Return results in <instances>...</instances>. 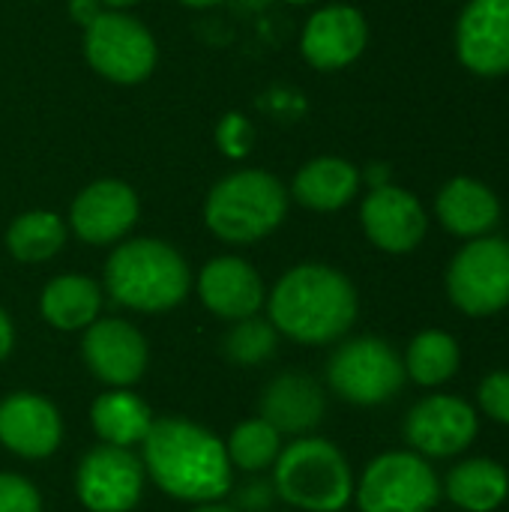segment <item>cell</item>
<instances>
[{"instance_id":"cell-1","label":"cell","mask_w":509,"mask_h":512,"mask_svg":"<svg viewBox=\"0 0 509 512\" xmlns=\"http://www.w3.org/2000/svg\"><path fill=\"white\" fill-rule=\"evenodd\" d=\"M147 477L168 495L186 504L222 501L234 486V468L225 444L204 426L183 417L153 420L141 441Z\"/></svg>"},{"instance_id":"cell-2","label":"cell","mask_w":509,"mask_h":512,"mask_svg":"<svg viewBox=\"0 0 509 512\" xmlns=\"http://www.w3.org/2000/svg\"><path fill=\"white\" fill-rule=\"evenodd\" d=\"M357 321L351 279L324 264L288 270L270 294V324L300 345H330Z\"/></svg>"},{"instance_id":"cell-3","label":"cell","mask_w":509,"mask_h":512,"mask_svg":"<svg viewBox=\"0 0 509 512\" xmlns=\"http://www.w3.org/2000/svg\"><path fill=\"white\" fill-rule=\"evenodd\" d=\"M189 267L177 249L162 240H129L105 264L108 294L135 312H165L186 300Z\"/></svg>"},{"instance_id":"cell-4","label":"cell","mask_w":509,"mask_h":512,"mask_svg":"<svg viewBox=\"0 0 509 512\" xmlns=\"http://www.w3.org/2000/svg\"><path fill=\"white\" fill-rule=\"evenodd\" d=\"M273 489L294 510L339 512L354 498V474L336 444L303 435L282 447L273 465Z\"/></svg>"},{"instance_id":"cell-5","label":"cell","mask_w":509,"mask_h":512,"mask_svg":"<svg viewBox=\"0 0 509 512\" xmlns=\"http://www.w3.org/2000/svg\"><path fill=\"white\" fill-rule=\"evenodd\" d=\"M288 192L267 171H237L219 180L204 207L207 228L225 243H255L285 219Z\"/></svg>"},{"instance_id":"cell-6","label":"cell","mask_w":509,"mask_h":512,"mask_svg":"<svg viewBox=\"0 0 509 512\" xmlns=\"http://www.w3.org/2000/svg\"><path fill=\"white\" fill-rule=\"evenodd\" d=\"M354 498L360 512H432L441 501V480L420 453L393 450L366 465Z\"/></svg>"},{"instance_id":"cell-7","label":"cell","mask_w":509,"mask_h":512,"mask_svg":"<svg viewBox=\"0 0 509 512\" xmlns=\"http://www.w3.org/2000/svg\"><path fill=\"white\" fill-rule=\"evenodd\" d=\"M405 363L375 336H360L336 348L327 363V384L330 390L360 408H375L390 402L405 384Z\"/></svg>"},{"instance_id":"cell-8","label":"cell","mask_w":509,"mask_h":512,"mask_svg":"<svg viewBox=\"0 0 509 512\" xmlns=\"http://www.w3.org/2000/svg\"><path fill=\"white\" fill-rule=\"evenodd\" d=\"M453 306L471 318H489L509 306V240L474 237L447 270Z\"/></svg>"},{"instance_id":"cell-9","label":"cell","mask_w":509,"mask_h":512,"mask_svg":"<svg viewBox=\"0 0 509 512\" xmlns=\"http://www.w3.org/2000/svg\"><path fill=\"white\" fill-rule=\"evenodd\" d=\"M84 54L90 66L117 84L144 81L156 63V42L144 24L123 12H99L87 24Z\"/></svg>"},{"instance_id":"cell-10","label":"cell","mask_w":509,"mask_h":512,"mask_svg":"<svg viewBox=\"0 0 509 512\" xmlns=\"http://www.w3.org/2000/svg\"><path fill=\"white\" fill-rule=\"evenodd\" d=\"M144 480V462L132 450L99 444L81 459L75 471V492L84 510L129 512L141 501Z\"/></svg>"},{"instance_id":"cell-11","label":"cell","mask_w":509,"mask_h":512,"mask_svg":"<svg viewBox=\"0 0 509 512\" xmlns=\"http://www.w3.org/2000/svg\"><path fill=\"white\" fill-rule=\"evenodd\" d=\"M402 432L408 447L423 459H453L474 444L480 420L462 396L435 393L408 411Z\"/></svg>"},{"instance_id":"cell-12","label":"cell","mask_w":509,"mask_h":512,"mask_svg":"<svg viewBox=\"0 0 509 512\" xmlns=\"http://www.w3.org/2000/svg\"><path fill=\"white\" fill-rule=\"evenodd\" d=\"M81 354L93 378L108 387H132L147 369L144 336L120 318H96L81 339Z\"/></svg>"},{"instance_id":"cell-13","label":"cell","mask_w":509,"mask_h":512,"mask_svg":"<svg viewBox=\"0 0 509 512\" xmlns=\"http://www.w3.org/2000/svg\"><path fill=\"white\" fill-rule=\"evenodd\" d=\"M465 69L495 78L509 72V0H471L456 27Z\"/></svg>"},{"instance_id":"cell-14","label":"cell","mask_w":509,"mask_h":512,"mask_svg":"<svg viewBox=\"0 0 509 512\" xmlns=\"http://www.w3.org/2000/svg\"><path fill=\"white\" fill-rule=\"evenodd\" d=\"M360 219H363L366 237L378 249L393 252V255L417 249L420 240L426 237V228H429L423 204L411 192L390 186V183L375 186L369 192V198L363 201Z\"/></svg>"},{"instance_id":"cell-15","label":"cell","mask_w":509,"mask_h":512,"mask_svg":"<svg viewBox=\"0 0 509 512\" xmlns=\"http://www.w3.org/2000/svg\"><path fill=\"white\" fill-rule=\"evenodd\" d=\"M63 441L57 408L36 393H12L0 402V444L21 459H45Z\"/></svg>"},{"instance_id":"cell-16","label":"cell","mask_w":509,"mask_h":512,"mask_svg":"<svg viewBox=\"0 0 509 512\" xmlns=\"http://www.w3.org/2000/svg\"><path fill=\"white\" fill-rule=\"evenodd\" d=\"M138 219V198L120 180L90 183L72 201V228L84 243L102 246L120 240Z\"/></svg>"},{"instance_id":"cell-17","label":"cell","mask_w":509,"mask_h":512,"mask_svg":"<svg viewBox=\"0 0 509 512\" xmlns=\"http://www.w3.org/2000/svg\"><path fill=\"white\" fill-rule=\"evenodd\" d=\"M369 39L366 18L354 6L318 9L303 30V57L315 69H342L354 63Z\"/></svg>"},{"instance_id":"cell-18","label":"cell","mask_w":509,"mask_h":512,"mask_svg":"<svg viewBox=\"0 0 509 512\" xmlns=\"http://www.w3.org/2000/svg\"><path fill=\"white\" fill-rule=\"evenodd\" d=\"M261 420H267L279 435H309L327 411L324 390L315 378L303 372H282L261 393Z\"/></svg>"},{"instance_id":"cell-19","label":"cell","mask_w":509,"mask_h":512,"mask_svg":"<svg viewBox=\"0 0 509 512\" xmlns=\"http://www.w3.org/2000/svg\"><path fill=\"white\" fill-rule=\"evenodd\" d=\"M198 294L225 321L252 318L264 306V282L243 258H213L198 276Z\"/></svg>"},{"instance_id":"cell-20","label":"cell","mask_w":509,"mask_h":512,"mask_svg":"<svg viewBox=\"0 0 509 512\" xmlns=\"http://www.w3.org/2000/svg\"><path fill=\"white\" fill-rule=\"evenodd\" d=\"M438 219L447 231H453L456 237H483L489 234L498 219H501V204L495 198V192L471 177H456L450 180L441 195H438Z\"/></svg>"},{"instance_id":"cell-21","label":"cell","mask_w":509,"mask_h":512,"mask_svg":"<svg viewBox=\"0 0 509 512\" xmlns=\"http://www.w3.org/2000/svg\"><path fill=\"white\" fill-rule=\"evenodd\" d=\"M441 495L462 512H495L509 498L507 468L495 459L477 456L465 459L450 468L447 480L441 483Z\"/></svg>"},{"instance_id":"cell-22","label":"cell","mask_w":509,"mask_h":512,"mask_svg":"<svg viewBox=\"0 0 509 512\" xmlns=\"http://www.w3.org/2000/svg\"><path fill=\"white\" fill-rule=\"evenodd\" d=\"M90 423L93 432L102 438V444L132 450L147 438L153 426V414L147 402L129 393L126 387H111L90 405Z\"/></svg>"},{"instance_id":"cell-23","label":"cell","mask_w":509,"mask_h":512,"mask_svg":"<svg viewBox=\"0 0 509 512\" xmlns=\"http://www.w3.org/2000/svg\"><path fill=\"white\" fill-rule=\"evenodd\" d=\"M360 186V171L336 156L312 159L294 177V198L309 210H339L345 207Z\"/></svg>"},{"instance_id":"cell-24","label":"cell","mask_w":509,"mask_h":512,"mask_svg":"<svg viewBox=\"0 0 509 512\" xmlns=\"http://www.w3.org/2000/svg\"><path fill=\"white\" fill-rule=\"evenodd\" d=\"M99 306H102V294L99 285L87 276H57L45 285L39 309L42 318L57 327V330H87L96 318H99Z\"/></svg>"},{"instance_id":"cell-25","label":"cell","mask_w":509,"mask_h":512,"mask_svg":"<svg viewBox=\"0 0 509 512\" xmlns=\"http://www.w3.org/2000/svg\"><path fill=\"white\" fill-rule=\"evenodd\" d=\"M405 375L420 387H441L447 384L462 363L459 342L444 330H423L411 339L405 351Z\"/></svg>"},{"instance_id":"cell-26","label":"cell","mask_w":509,"mask_h":512,"mask_svg":"<svg viewBox=\"0 0 509 512\" xmlns=\"http://www.w3.org/2000/svg\"><path fill=\"white\" fill-rule=\"evenodd\" d=\"M63 243H66V225L60 222V216H54L48 210L21 213L6 231V246H9L12 258H18L24 264L48 261L51 255H57L63 249Z\"/></svg>"},{"instance_id":"cell-27","label":"cell","mask_w":509,"mask_h":512,"mask_svg":"<svg viewBox=\"0 0 509 512\" xmlns=\"http://www.w3.org/2000/svg\"><path fill=\"white\" fill-rule=\"evenodd\" d=\"M231 468H240L246 474H258L276 465L279 453H282V435L261 417L255 420H243L240 426H234L231 438L225 441Z\"/></svg>"},{"instance_id":"cell-28","label":"cell","mask_w":509,"mask_h":512,"mask_svg":"<svg viewBox=\"0 0 509 512\" xmlns=\"http://www.w3.org/2000/svg\"><path fill=\"white\" fill-rule=\"evenodd\" d=\"M222 351L237 366H258L276 354V327L270 321L255 318V315L243 318L228 330Z\"/></svg>"},{"instance_id":"cell-29","label":"cell","mask_w":509,"mask_h":512,"mask_svg":"<svg viewBox=\"0 0 509 512\" xmlns=\"http://www.w3.org/2000/svg\"><path fill=\"white\" fill-rule=\"evenodd\" d=\"M477 402H480V411L501 423L509 426V369H498V372H489L480 387H477Z\"/></svg>"},{"instance_id":"cell-30","label":"cell","mask_w":509,"mask_h":512,"mask_svg":"<svg viewBox=\"0 0 509 512\" xmlns=\"http://www.w3.org/2000/svg\"><path fill=\"white\" fill-rule=\"evenodd\" d=\"M0 512H42L36 486L18 474H0Z\"/></svg>"},{"instance_id":"cell-31","label":"cell","mask_w":509,"mask_h":512,"mask_svg":"<svg viewBox=\"0 0 509 512\" xmlns=\"http://www.w3.org/2000/svg\"><path fill=\"white\" fill-rule=\"evenodd\" d=\"M216 138H219V147H222L228 156L237 159V156L249 153V147H252V126H249L240 114H231V117L222 120Z\"/></svg>"},{"instance_id":"cell-32","label":"cell","mask_w":509,"mask_h":512,"mask_svg":"<svg viewBox=\"0 0 509 512\" xmlns=\"http://www.w3.org/2000/svg\"><path fill=\"white\" fill-rule=\"evenodd\" d=\"M276 501V489L267 480H249L234 492V507L240 512H267Z\"/></svg>"},{"instance_id":"cell-33","label":"cell","mask_w":509,"mask_h":512,"mask_svg":"<svg viewBox=\"0 0 509 512\" xmlns=\"http://www.w3.org/2000/svg\"><path fill=\"white\" fill-rule=\"evenodd\" d=\"M12 342H15L12 321H9V315L0 309V360H6V357H9V351H12Z\"/></svg>"},{"instance_id":"cell-34","label":"cell","mask_w":509,"mask_h":512,"mask_svg":"<svg viewBox=\"0 0 509 512\" xmlns=\"http://www.w3.org/2000/svg\"><path fill=\"white\" fill-rule=\"evenodd\" d=\"M72 15L87 27V24L99 15V3H96V0H75V3H72Z\"/></svg>"},{"instance_id":"cell-35","label":"cell","mask_w":509,"mask_h":512,"mask_svg":"<svg viewBox=\"0 0 509 512\" xmlns=\"http://www.w3.org/2000/svg\"><path fill=\"white\" fill-rule=\"evenodd\" d=\"M192 512H240L234 504H222V501H207V504H195Z\"/></svg>"},{"instance_id":"cell-36","label":"cell","mask_w":509,"mask_h":512,"mask_svg":"<svg viewBox=\"0 0 509 512\" xmlns=\"http://www.w3.org/2000/svg\"><path fill=\"white\" fill-rule=\"evenodd\" d=\"M183 6H192V9H207V6H216L222 0H180Z\"/></svg>"},{"instance_id":"cell-37","label":"cell","mask_w":509,"mask_h":512,"mask_svg":"<svg viewBox=\"0 0 509 512\" xmlns=\"http://www.w3.org/2000/svg\"><path fill=\"white\" fill-rule=\"evenodd\" d=\"M102 3H108V6H114V9H123V6H132V3H138V0H102Z\"/></svg>"},{"instance_id":"cell-38","label":"cell","mask_w":509,"mask_h":512,"mask_svg":"<svg viewBox=\"0 0 509 512\" xmlns=\"http://www.w3.org/2000/svg\"><path fill=\"white\" fill-rule=\"evenodd\" d=\"M288 3H312V0H288Z\"/></svg>"}]
</instances>
